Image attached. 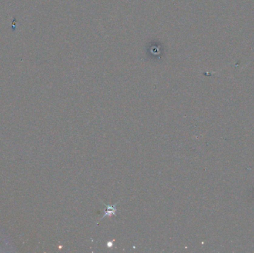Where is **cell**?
<instances>
[{"label": "cell", "mask_w": 254, "mask_h": 253, "mask_svg": "<svg viewBox=\"0 0 254 253\" xmlns=\"http://www.w3.org/2000/svg\"><path fill=\"white\" fill-rule=\"evenodd\" d=\"M119 201H117L114 205H106V210H105V214L103 215V217L101 218V219L104 218L106 217V216H112L115 215L116 212H117V208H116V205L117 204Z\"/></svg>", "instance_id": "obj_1"}]
</instances>
